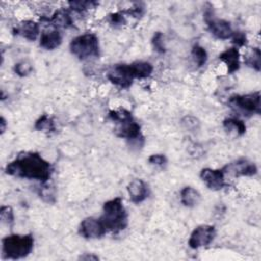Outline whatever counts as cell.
Here are the masks:
<instances>
[{
    "instance_id": "6da1fadb",
    "label": "cell",
    "mask_w": 261,
    "mask_h": 261,
    "mask_svg": "<svg viewBox=\"0 0 261 261\" xmlns=\"http://www.w3.org/2000/svg\"><path fill=\"white\" fill-rule=\"evenodd\" d=\"M54 171L53 165L40 153L33 151L20 152L5 166V173L17 178L48 182Z\"/></svg>"
},
{
    "instance_id": "7a4b0ae2",
    "label": "cell",
    "mask_w": 261,
    "mask_h": 261,
    "mask_svg": "<svg viewBox=\"0 0 261 261\" xmlns=\"http://www.w3.org/2000/svg\"><path fill=\"white\" fill-rule=\"evenodd\" d=\"M154 70L153 65L148 61H135L132 63H120L113 65L107 72V79L113 85L128 89L136 79L149 77Z\"/></svg>"
},
{
    "instance_id": "3957f363",
    "label": "cell",
    "mask_w": 261,
    "mask_h": 261,
    "mask_svg": "<svg viewBox=\"0 0 261 261\" xmlns=\"http://www.w3.org/2000/svg\"><path fill=\"white\" fill-rule=\"evenodd\" d=\"M108 118L114 122V133L117 137L123 138L132 144L137 143L138 146H142L140 142L144 143V137L141 132V125L136 121L130 111L120 108L117 110H110L108 112Z\"/></svg>"
},
{
    "instance_id": "277c9868",
    "label": "cell",
    "mask_w": 261,
    "mask_h": 261,
    "mask_svg": "<svg viewBox=\"0 0 261 261\" xmlns=\"http://www.w3.org/2000/svg\"><path fill=\"white\" fill-rule=\"evenodd\" d=\"M107 232L118 233L128 225V214L119 197L106 201L102 207V214L99 217Z\"/></svg>"
},
{
    "instance_id": "5b68a950",
    "label": "cell",
    "mask_w": 261,
    "mask_h": 261,
    "mask_svg": "<svg viewBox=\"0 0 261 261\" xmlns=\"http://www.w3.org/2000/svg\"><path fill=\"white\" fill-rule=\"evenodd\" d=\"M35 240L32 233H12L2 239V258L19 260L28 257L34 250Z\"/></svg>"
},
{
    "instance_id": "8992f818",
    "label": "cell",
    "mask_w": 261,
    "mask_h": 261,
    "mask_svg": "<svg viewBox=\"0 0 261 261\" xmlns=\"http://www.w3.org/2000/svg\"><path fill=\"white\" fill-rule=\"evenodd\" d=\"M69 51L80 60L100 56L99 38L94 33H85L74 37L69 43Z\"/></svg>"
},
{
    "instance_id": "52a82bcc",
    "label": "cell",
    "mask_w": 261,
    "mask_h": 261,
    "mask_svg": "<svg viewBox=\"0 0 261 261\" xmlns=\"http://www.w3.org/2000/svg\"><path fill=\"white\" fill-rule=\"evenodd\" d=\"M260 92L256 91L253 93L233 95L228 99V104L247 114H260Z\"/></svg>"
},
{
    "instance_id": "ba28073f",
    "label": "cell",
    "mask_w": 261,
    "mask_h": 261,
    "mask_svg": "<svg viewBox=\"0 0 261 261\" xmlns=\"http://www.w3.org/2000/svg\"><path fill=\"white\" fill-rule=\"evenodd\" d=\"M211 8H212L211 6L207 7L203 14L204 20L206 22V25L209 32L211 33V35H213L217 39H220V40L230 39L234 32L231 28L230 22L222 18L214 17L213 10Z\"/></svg>"
},
{
    "instance_id": "9c48e42d",
    "label": "cell",
    "mask_w": 261,
    "mask_h": 261,
    "mask_svg": "<svg viewBox=\"0 0 261 261\" xmlns=\"http://www.w3.org/2000/svg\"><path fill=\"white\" fill-rule=\"evenodd\" d=\"M216 237V228L214 225L201 224L193 229L190 234L188 245L191 249H199L209 246Z\"/></svg>"
},
{
    "instance_id": "30bf717a",
    "label": "cell",
    "mask_w": 261,
    "mask_h": 261,
    "mask_svg": "<svg viewBox=\"0 0 261 261\" xmlns=\"http://www.w3.org/2000/svg\"><path fill=\"white\" fill-rule=\"evenodd\" d=\"M226 175L232 177H240V176H254L258 172L257 165L249 160L248 158H239L236 159L221 168Z\"/></svg>"
},
{
    "instance_id": "8fae6325",
    "label": "cell",
    "mask_w": 261,
    "mask_h": 261,
    "mask_svg": "<svg viewBox=\"0 0 261 261\" xmlns=\"http://www.w3.org/2000/svg\"><path fill=\"white\" fill-rule=\"evenodd\" d=\"M106 232L107 230L100 218L92 216L86 217L81 221L79 225V233L86 240L101 239L106 234Z\"/></svg>"
},
{
    "instance_id": "7c38bea8",
    "label": "cell",
    "mask_w": 261,
    "mask_h": 261,
    "mask_svg": "<svg viewBox=\"0 0 261 261\" xmlns=\"http://www.w3.org/2000/svg\"><path fill=\"white\" fill-rule=\"evenodd\" d=\"M200 178L205 186L212 191H219L226 186L225 174L221 168H203L200 171Z\"/></svg>"
},
{
    "instance_id": "4fadbf2b",
    "label": "cell",
    "mask_w": 261,
    "mask_h": 261,
    "mask_svg": "<svg viewBox=\"0 0 261 261\" xmlns=\"http://www.w3.org/2000/svg\"><path fill=\"white\" fill-rule=\"evenodd\" d=\"M126 191L129 200L135 204H140L144 202L150 194L148 185L142 178H134L126 186Z\"/></svg>"
},
{
    "instance_id": "5bb4252c",
    "label": "cell",
    "mask_w": 261,
    "mask_h": 261,
    "mask_svg": "<svg viewBox=\"0 0 261 261\" xmlns=\"http://www.w3.org/2000/svg\"><path fill=\"white\" fill-rule=\"evenodd\" d=\"M218 58L226 65L227 73H234L240 69L241 66V54L239 48L230 47L222 51Z\"/></svg>"
},
{
    "instance_id": "9a60e30c",
    "label": "cell",
    "mask_w": 261,
    "mask_h": 261,
    "mask_svg": "<svg viewBox=\"0 0 261 261\" xmlns=\"http://www.w3.org/2000/svg\"><path fill=\"white\" fill-rule=\"evenodd\" d=\"M61 43H62V35L57 29L43 31L39 40L40 47L49 51L57 49L61 45Z\"/></svg>"
},
{
    "instance_id": "2e32d148",
    "label": "cell",
    "mask_w": 261,
    "mask_h": 261,
    "mask_svg": "<svg viewBox=\"0 0 261 261\" xmlns=\"http://www.w3.org/2000/svg\"><path fill=\"white\" fill-rule=\"evenodd\" d=\"M13 33L29 41H35L40 34V24L31 19L22 20L13 30Z\"/></svg>"
},
{
    "instance_id": "e0dca14e",
    "label": "cell",
    "mask_w": 261,
    "mask_h": 261,
    "mask_svg": "<svg viewBox=\"0 0 261 261\" xmlns=\"http://www.w3.org/2000/svg\"><path fill=\"white\" fill-rule=\"evenodd\" d=\"M42 21H46L49 23V25L54 27V29H68L72 27V18L70 14L64 10V9H59L56 10L50 17L45 18L42 17Z\"/></svg>"
},
{
    "instance_id": "ac0fdd59",
    "label": "cell",
    "mask_w": 261,
    "mask_h": 261,
    "mask_svg": "<svg viewBox=\"0 0 261 261\" xmlns=\"http://www.w3.org/2000/svg\"><path fill=\"white\" fill-rule=\"evenodd\" d=\"M200 200H201V194L195 188L191 186H186L180 190L179 201L185 207L193 208L199 204Z\"/></svg>"
},
{
    "instance_id": "d6986e66",
    "label": "cell",
    "mask_w": 261,
    "mask_h": 261,
    "mask_svg": "<svg viewBox=\"0 0 261 261\" xmlns=\"http://www.w3.org/2000/svg\"><path fill=\"white\" fill-rule=\"evenodd\" d=\"M222 125L226 132L234 133L237 136H243L247 129L245 122L238 117H226L222 121Z\"/></svg>"
},
{
    "instance_id": "ffe728a7",
    "label": "cell",
    "mask_w": 261,
    "mask_h": 261,
    "mask_svg": "<svg viewBox=\"0 0 261 261\" xmlns=\"http://www.w3.org/2000/svg\"><path fill=\"white\" fill-rule=\"evenodd\" d=\"M34 127H35V129L39 130V132H44L47 134L54 133L56 130L54 119L51 116H49L48 114H42L35 121Z\"/></svg>"
},
{
    "instance_id": "44dd1931",
    "label": "cell",
    "mask_w": 261,
    "mask_h": 261,
    "mask_svg": "<svg viewBox=\"0 0 261 261\" xmlns=\"http://www.w3.org/2000/svg\"><path fill=\"white\" fill-rule=\"evenodd\" d=\"M260 58H261L260 49L258 47H254V48H251V50L245 55L244 62L247 66L253 68L254 70L260 71V68H261Z\"/></svg>"
},
{
    "instance_id": "7402d4cb",
    "label": "cell",
    "mask_w": 261,
    "mask_h": 261,
    "mask_svg": "<svg viewBox=\"0 0 261 261\" xmlns=\"http://www.w3.org/2000/svg\"><path fill=\"white\" fill-rule=\"evenodd\" d=\"M191 56H192L195 64L198 67H202L203 65H205L207 62V59H208V54H207L206 49L199 44H195L192 47Z\"/></svg>"
},
{
    "instance_id": "603a6c76",
    "label": "cell",
    "mask_w": 261,
    "mask_h": 261,
    "mask_svg": "<svg viewBox=\"0 0 261 261\" xmlns=\"http://www.w3.org/2000/svg\"><path fill=\"white\" fill-rule=\"evenodd\" d=\"M38 195L40 196V198H42L43 201L47 203H54L56 201L55 189L49 184V181L40 185Z\"/></svg>"
},
{
    "instance_id": "cb8c5ba5",
    "label": "cell",
    "mask_w": 261,
    "mask_h": 261,
    "mask_svg": "<svg viewBox=\"0 0 261 261\" xmlns=\"http://www.w3.org/2000/svg\"><path fill=\"white\" fill-rule=\"evenodd\" d=\"M68 6L71 10L75 11V12H84L86 10H89V9H93L95 8L96 6L99 5L98 2L96 1H83V0H79V1H69L68 3Z\"/></svg>"
},
{
    "instance_id": "d4e9b609",
    "label": "cell",
    "mask_w": 261,
    "mask_h": 261,
    "mask_svg": "<svg viewBox=\"0 0 261 261\" xmlns=\"http://www.w3.org/2000/svg\"><path fill=\"white\" fill-rule=\"evenodd\" d=\"M13 71L20 77L28 76L33 71V64L28 60H21L14 64Z\"/></svg>"
},
{
    "instance_id": "484cf974",
    "label": "cell",
    "mask_w": 261,
    "mask_h": 261,
    "mask_svg": "<svg viewBox=\"0 0 261 261\" xmlns=\"http://www.w3.org/2000/svg\"><path fill=\"white\" fill-rule=\"evenodd\" d=\"M0 219L1 222L7 226H12L14 223V212L13 209L8 205H2L0 208Z\"/></svg>"
},
{
    "instance_id": "4316f807",
    "label": "cell",
    "mask_w": 261,
    "mask_h": 261,
    "mask_svg": "<svg viewBox=\"0 0 261 261\" xmlns=\"http://www.w3.org/2000/svg\"><path fill=\"white\" fill-rule=\"evenodd\" d=\"M152 47L154 51H156L159 54H164L166 52L165 42H164V35L161 32H156L151 40Z\"/></svg>"
},
{
    "instance_id": "83f0119b",
    "label": "cell",
    "mask_w": 261,
    "mask_h": 261,
    "mask_svg": "<svg viewBox=\"0 0 261 261\" xmlns=\"http://www.w3.org/2000/svg\"><path fill=\"white\" fill-rule=\"evenodd\" d=\"M181 124L185 128H187L189 130H196L200 126V121L194 116L187 115L181 119Z\"/></svg>"
},
{
    "instance_id": "f1b7e54d",
    "label": "cell",
    "mask_w": 261,
    "mask_h": 261,
    "mask_svg": "<svg viewBox=\"0 0 261 261\" xmlns=\"http://www.w3.org/2000/svg\"><path fill=\"white\" fill-rule=\"evenodd\" d=\"M108 20H109L110 24H112L114 27H121L126 23L125 16L123 15V12H114V13L109 14Z\"/></svg>"
},
{
    "instance_id": "f546056e",
    "label": "cell",
    "mask_w": 261,
    "mask_h": 261,
    "mask_svg": "<svg viewBox=\"0 0 261 261\" xmlns=\"http://www.w3.org/2000/svg\"><path fill=\"white\" fill-rule=\"evenodd\" d=\"M231 43L234 45L233 47H243L247 44V37L246 34L243 32H233L231 36Z\"/></svg>"
},
{
    "instance_id": "4dcf8cb0",
    "label": "cell",
    "mask_w": 261,
    "mask_h": 261,
    "mask_svg": "<svg viewBox=\"0 0 261 261\" xmlns=\"http://www.w3.org/2000/svg\"><path fill=\"white\" fill-rule=\"evenodd\" d=\"M148 162L151 165L162 167L167 163V158L164 154H152L149 156Z\"/></svg>"
},
{
    "instance_id": "1f68e13d",
    "label": "cell",
    "mask_w": 261,
    "mask_h": 261,
    "mask_svg": "<svg viewBox=\"0 0 261 261\" xmlns=\"http://www.w3.org/2000/svg\"><path fill=\"white\" fill-rule=\"evenodd\" d=\"M144 6L140 5V4H136V6H134L133 8H130L129 10L126 11V13L133 15L134 17H140L141 15H143L144 13Z\"/></svg>"
},
{
    "instance_id": "d6a6232c",
    "label": "cell",
    "mask_w": 261,
    "mask_h": 261,
    "mask_svg": "<svg viewBox=\"0 0 261 261\" xmlns=\"http://www.w3.org/2000/svg\"><path fill=\"white\" fill-rule=\"evenodd\" d=\"M6 126H7L6 120L3 116H1V118H0V133H1V135L4 134V132L6 130Z\"/></svg>"
},
{
    "instance_id": "836d02e7",
    "label": "cell",
    "mask_w": 261,
    "mask_h": 261,
    "mask_svg": "<svg viewBox=\"0 0 261 261\" xmlns=\"http://www.w3.org/2000/svg\"><path fill=\"white\" fill-rule=\"evenodd\" d=\"M81 259H94V260H98L99 257L94 256V255H85V256H81Z\"/></svg>"
}]
</instances>
